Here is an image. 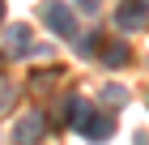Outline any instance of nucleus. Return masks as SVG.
Segmentation results:
<instances>
[{
    "mask_svg": "<svg viewBox=\"0 0 149 145\" xmlns=\"http://www.w3.org/2000/svg\"><path fill=\"white\" fill-rule=\"evenodd\" d=\"M43 22L60 34V39H77V17H72L68 4H60V0H47L43 4Z\"/></svg>",
    "mask_w": 149,
    "mask_h": 145,
    "instance_id": "f257e3e1",
    "label": "nucleus"
},
{
    "mask_svg": "<svg viewBox=\"0 0 149 145\" xmlns=\"http://www.w3.org/2000/svg\"><path fill=\"white\" fill-rule=\"evenodd\" d=\"M43 128H47L43 115H38V111H26L22 120L13 124V141H17V145H38V141H43Z\"/></svg>",
    "mask_w": 149,
    "mask_h": 145,
    "instance_id": "f03ea898",
    "label": "nucleus"
},
{
    "mask_svg": "<svg viewBox=\"0 0 149 145\" xmlns=\"http://www.w3.org/2000/svg\"><path fill=\"white\" fill-rule=\"evenodd\" d=\"M145 17H149V0H124V4L115 9L119 30H136V26H145Z\"/></svg>",
    "mask_w": 149,
    "mask_h": 145,
    "instance_id": "7ed1b4c3",
    "label": "nucleus"
},
{
    "mask_svg": "<svg viewBox=\"0 0 149 145\" xmlns=\"http://www.w3.org/2000/svg\"><path fill=\"white\" fill-rule=\"evenodd\" d=\"M4 51H9V56H26V51H34L30 30H26V26H9V30H4Z\"/></svg>",
    "mask_w": 149,
    "mask_h": 145,
    "instance_id": "20e7f679",
    "label": "nucleus"
},
{
    "mask_svg": "<svg viewBox=\"0 0 149 145\" xmlns=\"http://www.w3.org/2000/svg\"><path fill=\"white\" fill-rule=\"evenodd\" d=\"M102 60H107V64H111V68L128 64V43H111V47H107V51H102Z\"/></svg>",
    "mask_w": 149,
    "mask_h": 145,
    "instance_id": "39448f33",
    "label": "nucleus"
},
{
    "mask_svg": "<svg viewBox=\"0 0 149 145\" xmlns=\"http://www.w3.org/2000/svg\"><path fill=\"white\" fill-rule=\"evenodd\" d=\"M77 51H81V56H98V51H102V34H85V39H77Z\"/></svg>",
    "mask_w": 149,
    "mask_h": 145,
    "instance_id": "423d86ee",
    "label": "nucleus"
},
{
    "mask_svg": "<svg viewBox=\"0 0 149 145\" xmlns=\"http://www.w3.org/2000/svg\"><path fill=\"white\" fill-rule=\"evenodd\" d=\"M102 98H107V102H128V90H119V85H107V90H102Z\"/></svg>",
    "mask_w": 149,
    "mask_h": 145,
    "instance_id": "0eeeda50",
    "label": "nucleus"
},
{
    "mask_svg": "<svg viewBox=\"0 0 149 145\" xmlns=\"http://www.w3.org/2000/svg\"><path fill=\"white\" fill-rule=\"evenodd\" d=\"M77 4H81L85 13H94V9H98V0H77Z\"/></svg>",
    "mask_w": 149,
    "mask_h": 145,
    "instance_id": "6e6552de",
    "label": "nucleus"
},
{
    "mask_svg": "<svg viewBox=\"0 0 149 145\" xmlns=\"http://www.w3.org/2000/svg\"><path fill=\"white\" fill-rule=\"evenodd\" d=\"M0 22H4V0H0Z\"/></svg>",
    "mask_w": 149,
    "mask_h": 145,
    "instance_id": "1a4fd4ad",
    "label": "nucleus"
}]
</instances>
